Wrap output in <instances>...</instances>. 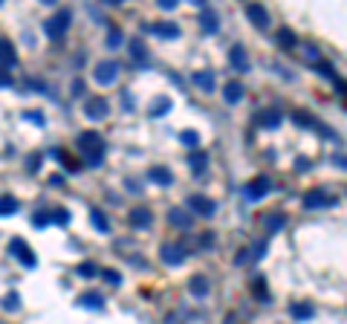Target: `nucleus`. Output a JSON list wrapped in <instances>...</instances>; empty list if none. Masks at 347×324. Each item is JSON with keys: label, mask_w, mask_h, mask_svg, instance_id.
Wrapping results in <instances>:
<instances>
[{"label": "nucleus", "mask_w": 347, "mask_h": 324, "mask_svg": "<svg viewBox=\"0 0 347 324\" xmlns=\"http://www.w3.org/2000/svg\"><path fill=\"white\" fill-rule=\"evenodd\" d=\"M78 153L90 168H98L101 159H104V139H101V133H96V130L78 133Z\"/></svg>", "instance_id": "obj_1"}, {"label": "nucleus", "mask_w": 347, "mask_h": 324, "mask_svg": "<svg viewBox=\"0 0 347 324\" xmlns=\"http://www.w3.org/2000/svg\"><path fill=\"white\" fill-rule=\"evenodd\" d=\"M70 23H72V12L70 9H58L52 18L46 20V26H44L46 38H61L64 32L70 29Z\"/></svg>", "instance_id": "obj_2"}, {"label": "nucleus", "mask_w": 347, "mask_h": 324, "mask_svg": "<svg viewBox=\"0 0 347 324\" xmlns=\"http://www.w3.org/2000/svg\"><path fill=\"white\" fill-rule=\"evenodd\" d=\"M9 252H12V258H18L23 266H38V258H35V252L29 249V243L23 240V237H12V243H9Z\"/></svg>", "instance_id": "obj_3"}, {"label": "nucleus", "mask_w": 347, "mask_h": 324, "mask_svg": "<svg viewBox=\"0 0 347 324\" xmlns=\"http://www.w3.org/2000/svg\"><path fill=\"white\" fill-rule=\"evenodd\" d=\"M269 191H272V180L269 177H255V180H249L243 185V197L255 203V200H263Z\"/></svg>", "instance_id": "obj_4"}, {"label": "nucleus", "mask_w": 347, "mask_h": 324, "mask_svg": "<svg viewBox=\"0 0 347 324\" xmlns=\"http://www.w3.org/2000/svg\"><path fill=\"white\" fill-rule=\"evenodd\" d=\"M119 70H122V67H119V61H113V58H107V61H98L96 64V72H93V78L98 81V84H113L116 78H119Z\"/></svg>", "instance_id": "obj_5"}, {"label": "nucleus", "mask_w": 347, "mask_h": 324, "mask_svg": "<svg viewBox=\"0 0 347 324\" xmlns=\"http://www.w3.org/2000/svg\"><path fill=\"white\" fill-rule=\"evenodd\" d=\"M159 258H162V263H168V266H179V263H185L188 252H185L182 243H162Z\"/></svg>", "instance_id": "obj_6"}, {"label": "nucleus", "mask_w": 347, "mask_h": 324, "mask_svg": "<svg viewBox=\"0 0 347 324\" xmlns=\"http://www.w3.org/2000/svg\"><path fill=\"white\" fill-rule=\"evenodd\" d=\"M188 208H191V214L214 217V211H217V203H214L211 197H205V194H191V197H188Z\"/></svg>", "instance_id": "obj_7"}, {"label": "nucleus", "mask_w": 347, "mask_h": 324, "mask_svg": "<svg viewBox=\"0 0 347 324\" xmlns=\"http://www.w3.org/2000/svg\"><path fill=\"white\" fill-rule=\"evenodd\" d=\"M107 113H110V104H107L104 96H90L87 101H84V116L93 119V122H98V119H104Z\"/></svg>", "instance_id": "obj_8"}, {"label": "nucleus", "mask_w": 347, "mask_h": 324, "mask_svg": "<svg viewBox=\"0 0 347 324\" xmlns=\"http://www.w3.org/2000/svg\"><path fill=\"white\" fill-rule=\"evenodd\" d=\"M304 208H324V206H336L338 200L336 197H330V194H324L321 188H312V191H307L304 194Z\"/></svg>", "instance_id": "obj_9"}, {"label": "nucleus", "mask_w": 347, "mask_h": 324, "mask_svg": "<svg viewBox=\"0 0 347 324\" xmlns=\"http://www.w3.org/2000/svg\"><path fill=\"white\" fill-rule=\"evenodd\" d=\"M292 122H295V125H301V127H312V130H318V133H324V136H336L327 125H321L318 119L310 116V113H304V110H295V113H292Z\"/></svg>", "instance_id": "obj_10"}, {"label": "nucleus", "mask_w": 347, "mask_h": 324, "mask_svg": "<svg viewBox=\"0 0 347 324\" xmlns=\"http://www.w3.org/2000/svg\"><path fill=\"white\" fill-rule=\"evenodd\" d=\"M200 26H203L205 35H214V32L220 29V15H217V12L208 6V3H205L203 9H200Z\"/></svg>", "instance_id": "obj_11"}, {"label": "nucleus", "mask_w": 347, "mask_h": 324, "mask_svg": "<svg viewBox=\"0 0 347 324\" xmlns=\"http://www.w3.org/2000/svg\"><path fill=\"white\" fill-rule=\"evenodd\" d=\"M246 18H249L258 29L269 26V12H266V6H260V3H249V6H246Z\"/></svg>", "instance_id": "obj_12"}, {"label": "nucleus", "mask_w": 347, "mask_h": 324, "mask_svg": "<svg viewBox=\"0 0 347 324\" xmlns=\"http://www.w3.org/2000/svg\"><path fill=\"white\" fill-rule=\"evenodd\" d=\"M127 223L134 226V229H148V226L153 223V214H151V208H145V206L134 208V211L127 214Z\"/></svg>", "instance_id": "obj_13"}, {"label": "nucleus", "mask_w": 347, "mask_h": 324, "mask_svg": "<svg viewBox=\"0 0 347 324\" xmlns=\"http://www.w3.org/2000/svg\"><path fill=\"white\" fill-rule=\"evenodd\" d=\"M142 32H151L156 38H179V26L174 23H145Z\"/></svg>", "instance_id": "obj_14"}, {"label": "nucleus", "mask_w": 347, "mask_h": 324, "mask_svg": "<svg viewBox=\"0 0 347 324\" xmlns=\"http://www.w3.org/2000/svg\"><path fill=\"white\" fill-rule=\"evenodd\" d=\"M229 61L237 72H249V55H246V49H243L241 44L229 49Z\"/></svg>", "instance_id": "obj_15"}, {"label": "nucleus", "mask_w": 347, "mask_h": 324, "mask_svg": "<svg viewBox=\"0 0 347 324\" xmlns=\"http://www.w3.org/2000/svg\"><path fill=\"white\" fill-rule=\"evenodd\" d=\"M168 223L177 226V229H191L194 214H191V211H185V208H171V211H168Z\"/></svg>", "instance_id": "obj_16"}, {"label": "nucleus", "mask_w": 347, "mask_h": 324, "mask_svg": "<svg viewBox=\"0 0 347 324\" xmlns=\"http://www.w3.org/2000/svg\"><path fill=\"white\" fill-rule=\"evenodd\" d=\"M0 64L3 67H15L18 64V52H15V44L9 38H0Z\"/></svg>", "instance_id": "obj_17"}, {"label": "nucleus", "mask_w": 347, "mask_h": 324, "mask_svg": "<svg viewBox=\"0 0 347 324\" xmlns=\"http://www.w3.org/2000/svg\"><path fill=\"white\" fill-rule=\"evenodd\" d=\"M223 99L229 101V104H237L243 99V84L241 81H226L223 84Z\"/></svg>", "instance_id": "obj_18"}, {"label": "nucleus", "mask_w": 347, "mask_h": 324, "mask_svg": "<svg viewBox=\"0 0 347 324\" xmlns=\"http://www.w3.org/2000/svg\"><path fill=\"white\" fill-rule=\"evenodd\" d=\"M78 304L87 307V310H101V307H104V295L96 292V289H90V292H81L78 295Z\"/></svg>", "instance_id": "obj_19"}, {"label": "nucleus", "mask_w": 347, "mask_h": 324, "mask_svg": "<svg viewBox=\"0 0 347 324\" xmlns=\"http://www.w3.org/2000/svg\"><path fill=\"white\" fill-rule=\"evenodd\" d=\"M148 177H151V182H156V185H171V182H174V174H171L165 165H153L151 171H148Z\"/></svg>", "instance_id": "obj_20"}, {"label": "nucleus", "mask_w": 347, "mask_h": 324, "mask_svg": "<svg viewBox=\"0 0 347 324\" xmlns=\"http://www.w3.org/2000/svg\"><path fill=\"white\" fill-rule=\"evenodd\" d=\"M188 292L194 298H205L208 295V278L205 275H194V278L188 281Z\"/></svg>", "instance_id": "obj_21"}, {"label": "nucleus", "mask_w": 347, "mask_h": 324, "mask_svg": "<svg viewBox=\"0 0 347 324\" xmlns=\"http://www.w3.org/2000/svg\"><path fill=\"white\" fill-rule=\"evenodd\" d=\"M18 197H12V194H0V217H12V214H18Z\"/></svg>", "instance_id": "obj_22"}, {"label": "nucleus", "mask_w": 347, "mask_h": 324, "mask_svg": "<svg viewBox=\"0 0 347 324\" xmlns=\"http://www.w3.org/2000/svg\"><path fill=\"white\" fill-rule=\"evenodd\" d=\"M200 87V90H205V93H211L214 90V72L211 70H200V72H194V78H191Z\"/></svg>", "instance_id": "obj_23"}, {"label": "nucleus", "mask_w": 347, "mask_h": 324, "mask_svg": "<svg viewBox=\"0 0 347 324\" xmlns=\"http://www.w3.org/2000/svg\"><path fill=\"white\" fill-rule=\"evenodd\" d=\"M252 295L258 301H269V287H266V278L263 275H255L252 278Z\"/></svg>", "instance_id": "obj_24"}, {"label": "nucleus", "mask_w": 347, "mask_h": 324, "mask_svg": "<svg viewBox=\"0 0 347 324\" xmlns=\"http://www.w3.org/2000/svg\"><path fill=\"white\" fill-rule=\"evenodd\" d=\"M289 313H292V318H298V321H307V318H312V304H307V301H298V304H289Z\"/></svg>", "instance_id": "obj_25"}, {"label": "nucleus", "mask_w": 347, "mask_h": 324, "mask_svg": "<svg viewBox=\"0 0 347 324\" xmlns=\"http://www.w3.org/2000/svg\"><path fill=\"white\" fill-rule=\"evenodd\" d=\"M188 165H191V174H203L205 165H208V153L205 151H197L188 156Z\"/></svg>", "instance_id": "obj_26"}, {"label": "nucleus", "mask_w": 347, "mask_h": 324, "mask_svg": "<svg viewBox=\"0 0 347 324\" xmlns=\"http://www.w3.org/2000/svg\"><path fill=\"white\" fill-rule=\"evenodd\" d=\"M278 46L281 49H295L298 46V38H295L292 29H278Z\"/></svg>", "instance_id": "obj_27"}, {"label": "nucleus", "mask_w": 347, "mask_h": 324, "mask_svg": "<svg viewBox=\"0 0 347 324\" xmlns=\"http://www.w3.org/2000/svg\"><path fill=\"white\" fill-rule=\"evenodd\" d=\"M260 125L269 127V130H275V127H281V113L278 110H266V113H260Z\"/></svg>", "instance_id": "obj_28"}, {"label": "nucleus", "mask_w": 347, "mask_h": 324, "mask_svg": "<svg viewBox=\"0 0 347 324\" xmlns=\"http://www.w3.org/2000/svg\"><path fill=\"white\" fill-rule=\"evenodd\" d=\"M266 249H269V240H266V237H263V240H258V243H252V246H249V263L260 261V258L266 255Z\"/></svg>", "instance_id": "obj_29"}, {"label": "nucleus", "mask_w": 347, "mask_h": 324, "mask_svg": "<svg viewBox=\"0 0 347 324\" xmlns=\"http://www.w3.org/2000/svg\"><path fill=\"white\" fill-rule=\"evenodd\" d=\"M263 226H266V232H281L286 226V217L284 214H266L263 217Z\"/></svg>", "instance_id": "obj_30"}, {"label": "nucleus", "mask_w": 347, "mask_h": 324, "mask_svg": "<svg viewBox=\"0 0 347 324\" xmlns=\"http://www.w3.org/2000/svg\"><path fill=\"white\" fill-rule=\"evenodd\" d=\"M90 220H93V226H96L98 232H110V220L104 217L101 208H93V211H90Z\"/></svg>", "instance_id": "obj_31"}, {"label": "nucleus", "mask_w": 347, "mask_h": 324, "mask_svg": "<svg viewBox=\"0 0 347 324\" xmlns=\"http://www.w3.org/2000/svg\"><path fill=\"white\" fill-rule=\"evenodd\" d=\"M52 153H55V156H58V159L64 162V168H67L70 174H75V171L81 168V162L75 159V156H70V153H64V151H52Z\"/></svg>", "instance_id": "obj_32"}, {"label": "nucleus", "mask_w": 347, "mask_h": 324, "mask_svg": "<svg viewBox=\"0 0 347 324\" xmlns=\"http://www.w3.org/2000/svg\"><path fill=\"white\" fill-rule=\"evenodd\" d=\"M122 41H125L122 29L110 26V32H107V49H119V46H122Z\"/></svg>", "instance_id": "obj_33"}, {"label": "nucleus", "mask_w": 347, "mask_h": 324, "mask_svg": "<svg viewBox=\"0 0 347 324\" xmlns=\"http://www.w3.org/2000/svg\"><path fill=\"white\" fill-rule=\"evenodd\" d=\"M179 142L185 145V148H200V133H197V130H182V133H179Z\"/></svg>", "instance_id": "obj_34"}, {"label": "nucleus", "mask_w": 347, "mask_h": 324, "mask_svg": "<svg viewBox=\"0 0 347 324\" xmlns=\"http://www.w3.org/2000/svg\"><path fill=\"white\" fill-rule=\"evenodd\" d=\"M127 46H130V55H134V58H136L139 64L148 61V58H145V46H142V41H139V38H134V41H130Z\"/></svg>", "instance_id": "obj_35"}, {"label": "nucleus", "mask_w": 347, "mask_h": 324, "mask_svg": "<svg viewBox=\"0 0 347 324\" xmlns=\"http://www.w3.org/2000/svg\"><path fill=\"white\" fill-rule=\"evenodd\" d=\"M49 223L67 226V223H70V211H67V208H52V214H49Z\"/></svg>", "instance_id": "obj_36"}, {"label": "nucleus", "mask_w": 347, "mask_h": 324, "mask_svg": "<svg viewBox=\"0 0 347 324\" xmlns=\"http://www.w3.org/2000/svg\"><path fill=\"white\" fill-rule=\"evenodd\" d=\"M3 310H9V313H18V310H20V295H18V292H9V295L3 298Z\"/></svg>", "instance_id": "obj_37"}, {"label": "nucleus", "mask_w": 347, "mask_h": 324, "mask_svg": "<svg viewBox=\"0 0 347 324\" xmlns=\"http://www.w3.org/2000/svg\"><path fill=\"white\" fill-rule=\"evenodd\" d=\"M23 119H26V122H32V125H38V127L46 125V119H44V113H41V110H26V113H23Z\"/></svg>", "instance_id": "obj_38"}, {"label": "nucleus", "mask_w": 347, "mask_h": 324, "mask_svg": "<svg viewBox=\"0 0 347 324\" xmlns=\"http://www.w3.org/2000/svg\"><path fill=\"white\" fill-rule=\"evenodd\" d=\"M318 72L324 75V78H330V81H338V75H336V70H333V64H330V61H318Z\"/></svg>", "instance_id": "obj_39"}, {"label": "nucleus", "mask_w": 347, "mask_h": 324, "mask_svg": "<svg viewBox=\"0 0 347 324\" xmlns=\"http://www.w3.org/2000/svg\"><path fill=\"white\" fill-rule=\"evenodd\" d=\"M101 275H104V281L110 284V287H119V284H122V275H119L116 269H101Z\"/></svg>", "instance_id": "obj_40"}, {"label": "nucleus", "mask_w": 347, "mask_h": 324, "mask_svg": "<svg viewBox=\"0 0 347 324\" xmlns=\"http://www.w3.org/2000/svg\"><path fill=\"white\" fill-rule=\"evenodd\" d=\"M168 110H171V101H168V99H159V101L151 107V116H162V113H168Z\"/></svg>", "instance_id": "obj_41"}, {"label": "nucleus", "mask_w": 347, "mask_h": 324, "mask_svg": "<svg viewBox=\"0 0 347 324\" xmlns=\"http://www.w3.org/2000/svg\"><path fill=\"white\" fill-rule=\"evenodd\" d=\"M75 272H78L81 278H93V275L98 272V266H96V263H81V266H78Z\"/></svg>", "instance_id": "obj_42"}, {"label": "nucleus", "mask_w": 347, "mask_h": 324, "mask_svg": "<svg viewBox=\"0 0 347 324\" xmlns=\"http://www.w3.org/2000/svg\"><path fill=\"white\" fill-rule=\"evenodd\" d=\"M32 226H35V229H44V226H49V214H44V211L32 214Z\"/></svg>", "instance_id": "obj_43"}, {"label": "nucleus", "mask_w": 347, "mask_h": 324, "mask_svg": "<svg viewBox=\"0 0 347 324\" xmlns=\"http://www.w3.org/2000/svg\"><path fill=\"white\" fill-rule=\"evenodd\" d=\"M15 84V78H12V72H6L3 67H0V87H12Z\"/></svg>", "instance_id": "obj_44"}, {"label": "nucleus", "mask_w": 347, "mask_h": 324, "mask_svg": "<svg viewBox=\"0 0 347 324\" xmlns=\"http://www.w3.org/2000/svg\"><path fill=\"white\" fill-rule=\"evenodd\" d=\"M307 58L318 64V61H321V52H318V46H307Z\"/></svg>", "instance_id": "obj_45"}, {"label": "nucleus", "mask_w": 347, "mask_h": 324, "mask_svg": "<svg viewBox=\"0 0 347 324\" xmlns=\"http://www.w3.org/2000/svg\"><path fill=\"white\" fill-rule=\"evenodd\" d=\"M234 263H237V266L249 263V249H241V252H237V258H234Z\"/></svg>", "instance_id": "obj_46"}, {"label": "nucleus", "mask_w": 347, "mask_h": 324, "mask_svg": "<svg viewBox=\"0 0 347 324\" xmlns=\"http://www.w3.org/2000/svg\"><path fill=\"white\" fill-rule=\"evenodd\" d=\"M295 168H298V171H310V159H307V156H298V162H295Z\"/></svg>", "instance_id": "obj_47"}, {"label": "nucleus", "mask_w": 347, "mask_h": 324, "mask_svg": "<svg viewBox=\"0 0 347 324\" xmlns=\"http://www.w3.org/2000/svg\"><path fill=\"white\" fill-rule=\"evenodd\" d=\"M122 104H125L127 110H134V96H130V93H127V90L122 93Z\"/></svg>", "instance_id": "obj_48"}, {"label": "nucleus", "mask_w": 347, "mask_h": 324, "mask_svg": "<svg viewBox=\"0 0 347 324\" xmlns=\"http://www.w3.org/2000/svg\"><path fill=\"white\" fill-rule=\"evenodd\" d=\"M41 168V156H29V171H38Z\"/></svg>", "instance_id": "obj_49"}, {"label": "nucleus", "mask_w": 347, "mask_h": 324, "mask_svg": "<svg viewBox=\"0 0 347 324\" xmlns=\"http://www.w3.org/2000/svg\"><path fill=\"white\" fill-rule=\"evenodd\" d=\"M159 6H162V9H165V12H171V9H174V6H177V3H174V0H159Z\"/></svg>", "instance_id": "obj_50"}, {"label": "nucleus", "mask_w": 347, "mask_h": 324, "mask_svg": "<svg viewBox=\"0 0 347 324\" xmlns=\"http://www.w3.org/2000/svg\"><path fill=\"white\" fill-rule=\"evenodd\" d=\"M333 162H336V168H344V156H341V153H338V156L333 153Z\"/></svg>", "instance_id": "obj_51"}, {"label": "nucleus", "mask_w": 347, "mask_h": 324, "mask_svg": "<svg viewBox=\"0 0 347 324\" xmlns=\"http://www.w3.org/2000/svg\"><path fill=\"white\" fill-rule=\"evenodd\" d=\"M49 182H52V185H61L64 177H61V174H52V177H49Z\"/></svg>", "instance_id": "obj_52"}]
</instances>
